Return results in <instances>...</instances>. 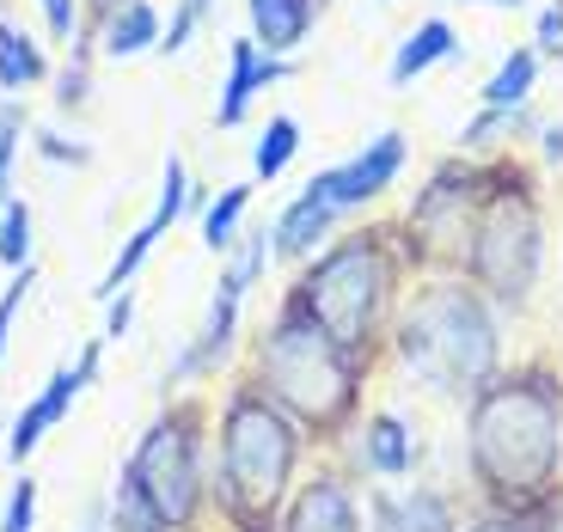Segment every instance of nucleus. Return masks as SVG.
Masks as SVG:
<instances>
[{"label":"nucleus","instance_id":"obj_1","mask_svg":"<svg viewBox=\"0 0 563 532\" xmlns=\"http://www.w3.org/2000/svg\"><path fill=\"white\" fill-rule=\"evenodd\" d=\"M465 477L496 514L563 508V374L551 362H503L465 398Z\"/></svg>","mask_w":563,"mask_h":532},{"label":"nucleus","instance_id":"obj_2","mask_svg":"<svg viewBox=\"0 0 563 532\" xmlns=\"http://www.w3.org/2000/svg\"><path fill=\"white\" fill-rule=\"evenodd\" d=\"M312 441L252 374L227 379L209 434V508L221 532H276Z\"/></svg>","mask_w":563,"mask_h":532},{"label":"nucleus","instance_id":"obj_3","mask_svg":"<svg viewBox=\"0 0 563 532\" xmlns=\"http://www.w3.org/2000/svg\"><path fill=\"white\" fill-rule=\"evenodd\" d=\"M410 281H417V264L405 252L398 221H362L338 226L295 269V295L367 374H380L393 362V324Z\"/></svg>","mask_w":563,"mask_h":532},{"label":"nucleus","instance_id":"obj_4","mask_svg":"<svg viewBox=\"0 0 563 532\" xmlns=\"http://www.w3.org/2000/svg\"><path fill=\"white\" fill-rule=\"evenodd\" d=\"M245 374L307 429L312 453L350 447L355 422L367 417V379L374 374L312 319L307 300L295 295V281L276 295L269 324L252 336V367Z\"/></svg>","mask_w":563,"mask_h":532},{"label":"nucleus","instance_id":"obj_5","mask_svg":"<svg viewBox=\"0 0 563 532\" xmlns=\"http://www.w3.org/2000/svg\"><path fill=\"white\" fill-rule=\"evenodd\" d=\"M393 362L435 398L465 404L503 374V307L465 276H417L393 324Z\"/></svg>","mask_w":563,"mask_h":532},{"label":"nucleus","instance_id":"obj_6","mask_svg":"<svg viewBox=\"0 0 563 532\" xmlns=\"http://www.w3.org/2000/svg\"><path fill=\"white\" fill-rule=\"evenodd\" d=\"M545 184L521 154L484 159V190L465 239V281H478L503 312L521 319L545 281Z\"/></svg>","mask_w":563,"mask_h":532},{"label":"nucleus","instance_id":"obj_7","mask_svg":"<svg viewBox=\"0 0 563 532\" xmlns=\"http://www.w3.org/2000/svg\"><path fill=\"white\" fill-rule=\"evenodd\" d=\"M209 434H214V404L197 392H178L159 404V417L141 429L135 453L123 459L129 490L154 508L166 532H202L214 520V508H209Z\"/></svg>","mask_w":563,"mask_h":532},{"label":"nucleus","instance_id":"obj_8","mask_svg":"<svg viewBox=\"0 0 563 532\" xmlns=\"http://www.w3.org/2000/svg\"><path fill=\"white\" fill-rule=\"evenodd\" d=\"M478 190H484V154H448L429 171L417 202L398 214V233H405V252L417 264V276H460L465 269V239H472Z\"/></svg>","mask_w":563,"mask_h":532},{"label":"nucleus","instance_id":"obj_9","mask_svg":"<svg viewBox=\"0 0 563 532\" xmlns=\"http://www.w3.org/2000/svg\"><path fill=\"white\" fill-rule=\"evenodd\" d=\"M276 264V245H269V226H245L240 245L227 252L221 264V281H214L209 295V312L190 336H184V350L172 355L166 367V392H184V386H197V379H221V367L233 362L240 350V319H245V295H252L257 281L269 276Z\"/></svg>","mask_w":563,"mask_h":532},{"label":"nucleus","instance_id":"obj_10","mask_svg":"<svg viewBox=\"0 0 563 532\" xmlns=\"http://www.w3.org/2000/svg\"><path fill=\"white\" fill-rule=\"evenodd\" d=\"M405 166H410L405 129H380V135H367V147H355V154L338 159V166H319L307 184L324 202H338L343 214H362L367 202H380L386 190L405 178Z\"/></svg>","mask_w":563,"mask_h":532},{"label":"nucleus","instance_id":"obj_11","mask_svg":"<svg viewBox=\"0 0 563 532\" xmlns=\"http://www.w3.org/2000/svg\"><path fill=\"white\" fill-rule=\"evenodd\" d=\"M99 367H104V336H86L80 355H74V362H62L56 374L43 379V392L13 417V429H7V459H13L19 472H25V459L43 447V434L68 422V410L80 404V392L99 379Z\"/></svg>","mask_w":563,"mask_h":532},{"label":"nucleus","instance_id":"obj_12","mask_svg":"<svg viewBox=\"0 0 563 532\" xmlns=\"http://www.w3.org/2000/svg\"><path fill=\"white\" fill-rule=\"evenodd\" d=\"M276 532H367V496L350 465L338 459L307 465L288 508H282Z\"/></svg>","mask_w":563,"mask_h":532},{"label":"nucleus","instance_id":"obj_13","mask_svg":"<svg viewBox=\"0 0 563 532\" xmlns=\"http://www.w3.org/2000/svg\"><path fill=\"white\" fill-rule=\"evenodd\" d=\"M190 190H197V184H190V166H184L178 154H166V171H159V202H154L147 214H141V221H135V233L123 239V252L111 257V269H104V281H99V300L123 295L129 281H135L141 269H147L154 245H159V239H166L172 226L184 221V214H190Z\"/></svg>","mask_w":563,"mask_h":532},{"label":"nucleus","instance_id":"obj_14","mask_svg":"<svg viewBox=\"0 0 563 532\" xmlns=\"http://www.w3.org/2000/svg\"><path fill=\"white\" fill-rule=\"evenodd\" d=\"M288 74H295V56H269L257 37H233L227 43V80H221V99H214V123L240 129L252 117V104Z\"/></svg>","mask_w":563,"mask_h":532},{"label":"nucleus","instance_id":"obj_15","mask_svg":"<svg viewBox=\"0 0 563 532\" xmlns=\"http://www.w3.org/2000/svg\"><path fill=\"white\" fill-rule=\"evenodd\" d=\"M367 532H465L460 502L435 484H380L367 490Z\"/></svg>","mask_w":563,"mask_h":532},{"label":"nucleus","instance_id":"obj_16","mask_svg":"<svg viewBox=\"0 0 563 532\" xmlns=\"http://www.w3.org/2000/svg\"><path fill=\"white\" fill-rule=\"evenodd\" d=\"M350 441H355V459H362V472L380 477V484H405V477L422 465L417 434H410V422L393 417V410H367V417L355 422Z\"/></svg>","mask_w":563,"mask_h":532},{"label":"nucleus","instance_id":"obj_17","mask_svg":"<svg viewBox=\"0 0 563 532\" xmlns=\"http://www.w3.org/2000/svg\"><path fill=\"white\" fill-rule=\"evenodd\" d=\"M343 226V209L338 202H324L312 184H300L295 202H282V214L269 221V245H276V264H307L312 252H319L324 239Z\"/></svg>","mask_w":563,"mask_h":532},{"label":"nucleus","instance_id":"obj_18","mask_svg":"<svg viewBox=\"0 0 563 532\" xmlns=\"http://www.w3.org/2000/svg\"><path fill=\"white\" fill-rule=\"evenodd\" d=\"M80 31H92L104 62H135V56H147V49H159L166 19H159L154 0H117L99 25H80Z\"/></svg>","mask_w":563,"mask_h":532},{"label":"nucleus","instance_id":"obj_19","mask_svg":"<svg viewBox=\"0 0 563 532\" xmlns=\"http://www.w3.org/2000/svg\"><path fill=\"white\" fill-rule=\"evenodd\" d=\"M453 56H460V31H453V19H422V25H410L405 37H398L393 62H386V86H393V92H410L422 74L441 68V62H453Z\"/></svg>","mask_w":563,"mask_h":532},{"label":"nucleus","instance_id":"obj_20","mask_svg":"<svg viewBox=\"0 0 563 532\" xmlns=\"http://www.w3.org/2000/svg\"><path fill=\"white\" fill-rule=\"evenodd\" d=\"M324 0H245V19H252V37L264 43L269 56H295L300 43L312 37Z\"/></svg>","mask_w":563,"mask_h":532},{"label":"nucleus","instance_id":"obj_21","mask_svg":"<svg viewBox=\"0 0 563 532\" xmlns=\"http://www.w3.org/2000/svg\"><path fill=\"white\" fill-rule=\"evenodd\" d=\"M539 74H545V56H539L533 43H515L503 62H496V74L478 86V104H503V111H521V104H533L539 92Z\"/></svg>","mask_w":563,"mask_h":532},{"label":"nucleus","instance_id":"obj_22","mask_svg":"<svg viewBox=\"0 0 563 532\" xmlns=\"http://www.w3.org/2000/svg\"><path fill=\"white\" fill-rule=\"evenodd\" d=\"M43 80H49V56H43V43L31 37L25 25L0 19V92L19 99V92H31V86H43Z\"/></svg>","mask_w":563,"mask_h":532},{"label":"nucleus","instance_id":"obj_23","mask_svg":"<svg viewBox=\"0 0 563 532\" xmlns=\"http://www.w3.org/2000/svg\"><path fill=\"white\" fill-rule=\"evenodd\" d=\"M245 214H252V184H227L221 197H209V209L197 214L202 245L227 257L233 245H240V233H245Z\"/></svg>","mask_w":563,"mask_h":532},{"label":"nucleus","instance_id":"obj_24","mask_svg":"<svg viewBox=\"0 0 563 532\" xmlns=\"http://www.w3.org/2000/svg\"><path fill=\"white\" fill-rule=\"evenodd\" d=\"M508 135H539L533 104H521V111L478 104V111L465 117V129H460V154H484V147H496V141H508Z\"/></svg>","mask_w":563,"mask_h":532},{"label":"nucleus","instance_id":"obj_25","mask_svg":"<svg viewBox=\"0 0 563 532\" xmlns=\"http://www.w3.org/2000/svg\"><path fill=\"white\" fill-rule=\"evenodd\" d=\"M300 117H288V111H276L264 129H257V147H252V178L257 184H276L282 171L295 166V154H300Z\"/></svg>","mask_w":563,"mask_h":532},{"label":"nucleus","instance_id":"obj_26","mask_svg":"<svg viewBox=\"0 0 563 532\" xmlns=\"http://www.w3.org/2000/svg\"><path fill=\"white\" fill-rule=\"evenodd\" d=\"M92 56H99L92 31H74V56H68V68L56 74V104L62 111H80V104L92 99Z\"/></svg>","mask_w":563,"mask_h":532},{"label":"nucleus","instance_id":"obj_27","mask_svg":"<svg viewBox=\"0 0 563 532\" xmlns=\"http://www.w3.org/2000/svg\"><path fill=\"white\" fill-rule=\"evenodd\" d=\"M31 202L25 197H7L0 202V264L7 269H25L31 264Z\"/></svg>","mask_w":563,"mask_h":532},{"label":"nucleus","instance_id":"obj_28","mask_svg":"<svg viewBox=\"0 0 563 532\" xmlns=\"http://www.w3.org/2000/svg\"><path fill=\"white\" fill-rule=\"evenodd\" d=\"M104 532H166V527H159L154 508H147L135 490H129V477H123V472H117L111 502H104Z\"/></svg>","mask_w":563,"mask_h":532},{"label":"nucleus","instance_id":"obj_29","mask_svg":"<svg viewBox=\"0 0 563 532\" xmlns=\"http://www.w3.org/2000/svg\"><path fill=\"white\" fill-rule=\"evenodd\" d=\"M25 135H31V117H25V104H0V202L13 197V166H19V147H25Z\"/></svg>","mask_w":563,"mask_h":532},{"label":"nucleus","instance_id":"obj_30","mask_svg":"<svg viewBox=\"0 0 563 532\" xmlns=\"http://www.w3.org/2000/svg\"><path fill=\"white\" fill-rule=\"evenodd\" d=\"M31 147H37L49 166H68V171L92 166V147H86V141H74V135H62V129H49V123H31Z\"/></svg>","mask_w":563,"mask_h":532},{"label":"nucleus","instance_id":"obj_31","mask_svg":"<svg viewBox=\"0 0 563 532\" xmlns=\"http://www.w3.org/2000/svg\"><path fill=\"white\" fill-rule=\"evenodd\" d=\"M0 532H37V477H13L7 508H0Z\"/></svg>","mask_w":563,"mask_h":532},{"label":"nucleus","instance_id":"obj_32","mask_svg":"<svg viewBox=\"0 0 563 532\" xmlns=\"http://www.w3.org/2000/svg\"><path fill=\"white\" fill-rule=\"evenodd\" d=\"M31 281H37V264L13 269V276H7V288H0V362H7V343H13V319H19V307L31 300Z\"/></svg>","mask_w":563,"mask_h":532},{"label":"nucleus","instance_id":"obj_33","mask_svg":"<svg viewBox=\"0 0 563 532\" xmlns=\"http://www.w3.org/2000/svg\"><path fill=\"white\" fill-rule=\"evenodd\" d=\"M197 31H202V13L197 7H190V0H178V7H172V19H166V31H159V49L154 56H184V49H190V43H197Z\"/></svg>","mask_w":563,"mask_h":532},{"label":"nucleus","instance_id":"obj_34","mask_svg":"<svg viewBox=\"0 0 563 532\" xmlns=\"http://www.w3.org/2000/svg\"><path fill=\"white\" fill-rule=\"evenodd\" d=\"M563 520V508H551V514H496V508H484L478 520H465V532H551Z\"/></svg>","mask_w":563,"mask_h":532},{"label":"nucleus","instance_id":"obj_35","mask_svg":"<svg viewBox=\"0 0 563 532\" xmlns=\"http://www.w3.org/2000/svg\"><path fill=\"white\" fill-rule=\"evenodd\" d=\"M533 49H539L545 62H563V0L539 7V19H533Z\"/></svg>","mask_w":563,"mask_h":532},{"label":"nucleus","instance_id":"obj_36","mask_svg":"<svg viewBox=\"0 0 563 532\" xmlns=\"http://www.w3.org/2000/svg\"><path fill=\"white\" fill-rule=\"evenodd\" d=\"M129 324H135V288H123V295H111L104 300V343H123L129 336Z\"/></svg>","mask_w":563,"mask_h":532},{"label":"nucleus","instance_id":"obj_37","mask_svg":"<svg viewBox=\"0 0 563 532\" xmlns=\"http://www.w3.org/2000/svg\"><path fill=\"white\" fill-rule=\"evenodd\" d=\"M43 7V25H49V37H68L74 43V31H80V0H37Z\"/></svg>","mask_w":563,"mask_h":532},{"label":"nucleus","instance_id":"obj_38","mask_svg":"<svg viewBox=\"0 0 563 532\" xmlns=\"http://www.w3.org/2000/svg\"><path fill=\"white\" fill-rule=\"evenodd\" d=\"M539 147H545V166H563V123H539Z\"/></svg>","mask_w":563,"mask_h":532},{"label":"nucleus","instance_id":"obj_39","mask_svg":"<svg viewBox=\"0 0 563 532\" xmlns=\"http://www.w3.org/2000/svg\"><path fill=\"white\" fill-rule=\"evenodd\" d=\"M111 7H117V0H80V13H86L80 25H99V19L111 13Z\"/></svg>","mask_w":563,"mask_h":532},{"label":"nucleus","instance_id":"obj_40","mask_svg":"<svg viewBox=\"0 0 563 532\" xmlns=\"http://www.w3.org/2000/svg\"><path fill=\"white\" fill-rule=\"evenodd\" d=\"M478 7H503V13H521L527 0H478Z\"/></svg>","mask_w":563,"mask_h":532},{"label":"nucleus","instance_id":"obj_41","mask_svg":"<svg viewBox=\"0 0 563 532\" xmlns=\"http://www.w3.org/2000/svg\"><path fill=\"white\" fill-rule=\"evenodd\" d=\"M190 7H197V13H202V25H209V19H214V7H221V0H190Z\"/></svg>","mask_w":563,"mask_h":532},{"label":"nucleus","instance_id":"obj_42","mask_svg":"<svg viewBox=\"0 0 563 532\" xmlns=\"http://www.w3.org/2000/svg\"><path fill=\"white\" fill-rule=\"evenodd\" d=\"M80 532H104V508H99V514H92V520H86Z\"/></svg>","mask_w":563,"mask_h":532},{"label":"nucleus","instance_id":"obj_43","mask_svg":"<svg viewBox=\"0 0 563 532\" xmlns=\"http://www.w3.org/2000/svg\"><path fill=\"white\" fill-rule=\"evenodd\" d=\"M551 532H563V520H558V527H551Z\"/></svg>","mask_w":563,"mask_h":532},{"label":"nucleus","instance_id":"obj_44","mask_svg":"<svg viewBox=\"0 0 563 532\" xmlns=\"http://www.w3.org/2000/svg\"><path fill=\"white\" fill-rule=\"evenodd\" d=\"M472 7H478V0H472Z\"/></svg>","mask_w":563,"mask_h":532}]
</instances>
